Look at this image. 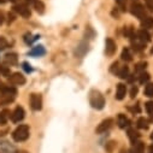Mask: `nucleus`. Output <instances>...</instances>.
Masks as SVG:
<instances>
[{
    "mask_svg": "<svg viewBox=\"0 0 153 153\" xmlns=\"http://www.w3.org/2000/svg\"><path fill=\"white\" fill-rule=\"evenodd\" d=\"M89 102H91L93 108L101 110L105 106V98H104V95L99 91L94 89V91H92L89 93Z\"/></svg>",
    "mask_w": 153,
    "mask_h": 153,
    "instance_id": "f257e3e1",
    "label": "nucleus"
},
{
    "mask_svg": "<svg viewBox=\"0 0 153 153\" xmlns=\"http://www.w3.org/2000/svg\"><path fill=\"white\" fill-rule=\"evenodd\" d=\"M12 137L15 141L21 142V141H25L29 137V127L25 124H21L19 127H17L13 133H12Z\"/></svg>",
    "mask_w": 153,
    "mask_h": 153,
    "instance_id": "f03ea898",
    "label": "nucleus"
},
{
    "mask_svg": "<svg viewBox=\"0 0 153 153\" xmlns=\"http://www.w3.org/2000/svg\"><path fill=\"white\" fill-rule=\"evenodd\" d=\"M30 106L34 111H40L42 108V98L40 94H31L30 95Z\"/></svg>",
    "mask_w": 153,
    "mask_h": 153,
    "instance_id": "7ed1b4c3",
    "label": "nucleus"
},
{
    "mask_svg": "<svg viewBox=\"0 0 153 153\" xmlns=\"http://www.w3.org/2000/svg\"><path fill=\"white\" fill-rule=\"evenodd\" d=\"M130 11H131V13H133L135 17H137V18H140V19H142V18L146 17V10H145V7H143L141 4H139V3L133 4L131 7H130Z\"/></svg>",
    "mask_w": 153,
    "mask_h": 153,
    "instance_id": "20e7f679",
    "label": "nucleus"
},
{
    "mask_svg": "<svg viewBox=\"0 0 153 153\" xmlns=\"http://www.w3.org/2000/svg\"><path fill=\"white\" fill-rule=\"evenodd\" d=\"M9 82L11 85H15V86H22L25 83V77L19 72H15V74H11L9 76Z\"/></svg>",
    "mask_w": 153,
    "mask_h": 153,
    "instance_id": "39448f33",
    "label": "nucleus"
},
{
    "mask_svg": "<svg viewBox=\"0 0 153 153\" xmlns=\"http://www.w3.org/2000/svg\"><path fill=\"white\" fill-rule=\"evenodd\" d=\"M13 11L16 13H18L19 16L24 17V18H29L31 12H30V9L27 6V5H23V4H17L13 6Z\"/></svg>",
    "mask_w": 153,
    "mask_h": 153,
    "instance_id": "423d86ee",
    "label": "nucleus"
},
{
    "mask_svg": "<svg viewBox=\"0 0 153 153\" xmlns=\"http://www.w3.org/2000/svg\"><path fill=\"white\" fill-rule=\"evenodd\" d=\"M112 126H113V120L112 118H106V120H104L99 126H98V128H97V133L98 134H102V133H106L107 130H110L111 128H112Z\"/></svg>",
    "mask_w": 153,
    "mask_h": 153,
    "instance_id": "0eeeda50",
    "label": "nucleus"
},
{
    "mask_svg": "<svg viewBox=\"0 0 153 153\" xmlns=\"http://www.w3.org/2000/svg\"><path fill=\"white\" fill-rule=\"evenodd\" d=\"M24 116H25V112H24L23 107L17 106V107L15 108V111L12 112V114H11V120H12V122L18 123V122H21V121L24 118Z\"/></svg>",
    "mask_w": 153,
    "mask_h": 153,
    "instance_id": "6e6552de",
    "label": "nucleus"
},
{
    "mask_svg": "<svg viewBox=\"0 0 153 153\" xmlns=\"http://www.w3.org/2000/svg\"><path fill=\"white\" fill-rule=\"evenodd\" d=\"M0 93H1L3 95H7V97L15 98V95L17 94V89H16L15 87H11V86H6V85L0 83Z\"/></svg>",
    "mask_w": 153,
    "mask_h": 153,
    "instance_id": "1a4fd4ad",
    "label": "nucleus"
},
{
    "mask_svg": "<svg viewBox=\"0 0 153 153\" xmlns=\"http://www.w3.org/2000/svg\"><path fill=\"white\" fill-rule=\"evenodd\" d=\"M116 50H117V47H116V42H114L112 39H106V46H105V53L108 56V57H111V56H113L114 54V52H116Z\"/></svg>",
    "mask_w": 153,
    "mask_h": 153,
    "instance_id": "9d476101",
    "label": "nucleus"
},
{
    "mask_svg": "<svg viewBox=\"0 0 153 153\" xmlns=\"http://www.w3.org/2000/svg\"><path fill=\"white\" fill-rule=\"evenodd\" d=\"M17 62H18V57H17L16 53H7V54H5V57H4V63H5L6 65L12 66V65H16Z\"/></svg>",
    "mask_w": 153,
    "mask_h": 153,
    "instance_id": "9b49d317",
    "label": "nucleus"
},
{
    "mask_svg": "<svg viewBox=\"0 0 153 153\" xmlns=\"http://www.w3.org/2000/svg\"><path fill=\"white\" fill-rule=\"evenodd\" d=\"M136 37H137V40H140V41L143 42V44L151 41V35H149V33H148L147 30H145V29L139 30L137 34H136Z\"/></svg>",
    "mask_w": 153,
    "mask_h": 153,
    "instance_id": "f8f14e48",
    "label": "nucleus"
},
{
    "mask_svg": "<svg viewBox=\"0 0 153 153\" xmlns=\"http://www.w3.org/2000/svg\"><path fill=\"white\" fill-rule=\"evenodd\" d=\"M45 53H46V50H45L44 46H35V47H33V50L29 52V56H31V57H41V56H44Z\"/></svg>",
    "mask_w": 153,
    "mask_h": 153,
    "instance_id": "ddd939ff",
    "label": "nucleus"
},
{
    "mask_svg": "<svg viewBox=\"0 0 153 153\" xmlns=\"http://www.w3.org/2000/svg\"><path fill=\"white\" fill-rule=\"evenodd\" d=\"M126 94H127V87H126V85L120 83L117 86V91H116V99L117 100H122V99H124Z\"/></svg>",
    "mask_w": 153,
    "mask_h": 153,
    "instance_id": "4468645a",
    "label": "nucleus"
},
{
    "mask_svg": "<svg viewBox=\"0 0 153 153\" xmlns=\"http://www.w3.org/2000/svg\"><path fill=\"white\" fill-rule=\"evenodd\" d=\"M118 126H120V128H122V129H126V128H129V126H130V121H129V118L126 116V114H118Z\"/></svg>",
    "mask_w": 153,
    "mask_h": 153,
    "instance_id": "2eb2a0df",
    "label": "nucleus"
},
{
    "mask_svg": "<svg viewBox=\"0 0 153 153\" xmlns=\"http://www.w3.org/2000/svg\"><path fill=\"white\" fill-rule=\"evenodd\" d=\"M145 152V145L141 141H136L134 142V145L131 146L129 153H143Z\"/></svg>",
    "mask_w": 153,
    "mask_h": 153,
    "instance_id": "dca6fc26",
    "label": "nucleus"
},
{
    "mask_svg": "<svg viewBox=\"0 0 153 153\" xmlns=\"http://www.w3.org/2000/svg\"><path fill=\"white\" fill-rule=\"evenodd\" d=\"M141 27L146 30V29H149V28H152L153 27V18L152 17H145V18H142L141 19Z\"/></svg>",
    "mask_w": 153,
    "mask_h": 153,
    "instance_id": "f3484780",
    "label": "nucleus"
},
{
    "mask_svg": "<svg viewBox=\"0 0 153 153\" xmlns=\"http://www.w3.org/2000/svg\"><path fill=\"white\" fill-rule=\"evenodd\" d=\"M128 137L130 139V141L131 142H136V141H139V137H140V134H139V131H136L135 129H129L128 130Z\"/></svg>",
    "mask_w": 153,
    "mask_h": 153,
    "instance_id": "a211bd4d",
    "label": "nucleus"
},
{
    "mask_svg": "<svg viewBox=\"0 0 153 153\" xmlns=\"http://www.w3.org/2000/svg\"><path fill=\"white\" fill-rule=\"evenodd\" d=\"M133 48H134L136 52H140V51H142V50L145 48V44L141 42L140 40L137 41V37L135 36V41L133 40Z\"/></svg>",
    "mask_w": 153,
    "mask_h": 153,
    "instance_id": "6ab92c4d",
    "label": "nucleus"
},
{
    "mask_svg": "<svg viewBox=\"0 0 153 153\" xmlns=\"http://www.w3.org/2000/svg\"><path fill=\"white\" fill-rule=\"evenodd\" d=\"M129 76V68L128 66H122L121 68V70L118 71V77H121V79H127Z\"/></svg>",
    "mask_w": 153,
    "mask_h": 153,
    "instance_id": "aec40b11",
    "label": "nucleus"
},
{
    "mask_svg": "<svg viewBox=\"0 0 153 153\" xmlns=\"http://www.w3.org/2000/svg\"><path fill=\"white\" fill-rule=\"evenodd\" d=\"M121 57H122V59H123L124 62H130V60L133 59V56H131L129 48H124L123 52H122V56H121Z\"/></svg>",
    "mask_w": 153,
    "mask_h": 153,
    "instance_id": "412c9836",
    "label": "nucleus"
},
{
    "mask_svg": "<svg viewBox=\"0 0 153 153\" xmlns=\"http://www.w3.org/2000/svg\"><path fill=\"white\" fill-rule=\"evenodd\" d=\"M136 124H137V128H140V129H147L148 128V121L146 118H143V117L139 118Z\"/></svg>",
    "mask_w": 153,
    "mask_h": 153,
    "instance_id": "4be33fe9",
    "label": "nucleus"
},
{
    "mask_svg": "<svg viewBox=\"0 0 153 153\" xmlns=\"http://www.w3.org/2000/svg\"><path fill=\"white\" fill-rule=\"evenodd\" d=\"M145 95L148 98H153V83H148L145 87Z\"/></svg>",
    "mask_w": 153,
    "mask_h": 153,
    "instance_id": "5701e85b",
    "label": "nucleus"
},
{
    "mask_svg": "<svg viewBox=\"0 0 153 153\" xmlns=\"http://www.w3.org/2000/svg\"><path fill=\"white\" fill-rule=\"evenodd\" d=\"M149 74H147V72H141V75H140V83L141 85H145V83H147L148 81H149Z\"/></svg>",
    "mask_w": 153,
    "mask_h": 153,
    "instance_id": "b1692460",
    "label": "nucleus"
},
{
    "mask_svg": "<svg viewBox=\"0 0 153 153\" xmlns=\"http://www.w3.org/2000/svg\"><path fill=\"white\" fill-rule=\"evenodd\" d=\"M0 75L1 76H9L11 75V72H10V69L7 68V66H4V65H0Z\"/></svg>",
    "mask_w": 153,
    "mask_h": 153,
    "instance_id": "393cba45",
    "label": "nucleus"
},
{
    "mask_svg": "<svg viewBox=\"0 0 153 153\" xmlns=\"http://www.w3.org/2000/svg\"><path fill=\"white\" fill-rule=\"evenodd\" d=\"M7 47H9L7 40L5 39V37L0 36V51H3V50H5V48H7Z\"/></svg>",
    "mask_w": 153,
    "mask_h": 153,
    "instance_id": "a878e982",
    "label": "nucleus"
},
{
    "mask_svg": "<svg viewBox=\"0 0 153 153\" xmlns=\"http://www.w3.org/2000/svg\"><path fill=\"white\" fill-rule=\"evenodd\" d=\"M117 5L120 6V9L122 11H126L127 10V0H116Z\"/></svg>",
    "mask_w": 153,
    "mask_h": 153,
    "instance_id": "bb28decb",
    "label": "nucleus"
},
{
    "mask_svg": "<svg viewBox=\"0 0 153 153\" xmlns=\"http://www.w3.org/2000/svg\"><path fill=\"white\" fill-rule=\"evenodd\" d=\"M146 65H147V63H139V64L135 66V71H136V72H143Z\"/></svg>",
    "mask_w": 153,
    "mask_h": 153,
    "instance_id": "cd10ccee",
    "label": "nucleus"
},
{
    "mask_svg": "<svg viewBox=\"0 0 153 153\" xmlns=\"http://www.w3.org/2000/svg\"><path fill=\"white\" fill-rule=\"evenodd\" d=\"M145 108L148 113H153V101H147L145 104Z\"/></svg>",
    "mask_w": 153,
    "mask_h": 153,
    "instance_id": "c85d7f7f",
    "label": "nucleus"
},
{
    "mask_svg": "<svg viewBox=\"0 0 153 153\" xmlns=\"http://www.w3.org/2000/svg\"><path fill=\"white\" fill-rule=\"evenodd\" d=\"M22 66H23V69H24L27 72H31V71H33V68H31V65H30V64H28L27 62H24V63L22 64Z\"/></svg>",
    "mask_w": 153,
    "mask_h": 153,
    "instance_id": "c756f323",
    "label": "nucleus"
},
{
    "mask_svg": "<svg viewBox=\"0 0 153 153\" xmlns=\"http://www.w3.org/2000/svg\"><path fill=\"white\" fill-rule=\"evenodd\" d=\"M146 6L151 12H153V0H146Z\"/></svg>",
    "mask_w": 153,
    "mask_h": 153,
    "instance_id": "7c9ffc66",
    "label": "nucleus"
},
{
    "mask_svg": "<svg viewBox=\"0 0 153 153\" xmlns=\"http://www.w3.org/2000/svg\"><path fill=\"white\" fill-rule=\"evenodd\" d=\"M137 91H139V89H137V87H135V86H134V87L130 89V98H133V99H134V98L136 97V94H137Z\"/></svg>",
    "mask_w": 153,
    "mask_h": 153,
    "instance_id": "2f4dec72",
    "label": "nucleus"
},
{
    "mask_svg": "<svg viewBox=\"0 0 153 153\" xmlns=\"http://www.w3.org/2000/svg\"><path fill=\"white\" fill-rule=\"evenodd\" d=\"M6 123V116L4 113L0 112V126H4Z\"/></svg>",
    "mask_w": 153,
    "mask_h": 153,
    "instance_id": "473e14b6",
    "label": "nucleus"
},
{
    "mask_svg": "<svg viewBox=\"0 0 153 153\" xmlns=\"http://www.w3.org/2000/svg\"><path fill=\"white\" fill-rule=\"evenodd\" d=\"M114 146V142H108V147H107V151L108 152H112V147Z\"/></svg>",
    "mask_w": 153,
    "mask_h": 153,
    "instance_id": "72a5a7b5",
    "label": "nucleus"
},
{
    "mask_svg": "<svg viewBox=\"0 0 153 153\" xmlns=\"http://www.w3.org/2000/svg\"><path fill=\"white\" fill-rule=\"evenodd\" d=\"M4 22V16H3V13L1 12H0V24H1Z\"/></svg>",
    "mask_w": 153,
    "mask_h": 153,
    "instance_id": "f704fd0d",
    "label": "nucleus"
},
{
    "mask_svg": "<svg viewBox=\"0 0 153 153\" xmlns=\"http://www.w3.org/2000/svg\"><path fill=\"white\" fill-rule=\"evenodd\" d=\"M17 153H29V152H27V151H19V152H17Z\"/></svg>",
    "mask_w": 153,
    "mask_h": 153,
    "instance_id": "c9c22d12",
    "label": "nucleus"
},
{
    "mask_svg": "<svg viewBox=\"0 0 153 153\" xmlns=\"http://www.w3.org/2000/svg\"><path fill=\"white\" fill-rule=\"evenodd\" d=\"M5 1H6V0H0V4H4Z\"/></svg>",
    "mask_w": 153,
    "mask_h": 153,
    "instance_id": "e433bc0d",
    "label": "nucleus"
},
{
    "mask_svg": "<svg viewBox=\"0 0 153 153\" xmlns=\"http://www.w3.org/2000/svg\"><path fill=\"white\" fill-rule=\"evenodd\" d=\"M151 139H152V140H153V133H152V135H151Z\"/></svg>",
    "mask_w": 153,
    "mask_h": 153,
    "instance_id": "4c0bfd02",
    "label": "nucleus"
},
{
    "mask_svg": "<svg viewBox=\"0 0 153 153\" xmlns=\"http://www.w3.org/2000/svg\"><path fill=\"white\" fill-rule=\"evenodd\" d=\"M10 1H15V0H10Z\"/></svg>",
    "mask_w": 153,
    "mask_h": 153,
    "instance_id": "58836bf2",
    "label": "nucleus"
}]
</instances>
